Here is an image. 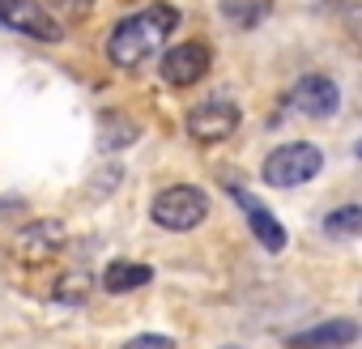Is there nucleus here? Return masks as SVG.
<instances>
[{
    "label": "nucleus",
    "instance_id": "nucleus-1",
    "mask_svg": "<svg viewBox=\"0 0 362 349\" xmlns=\"http://www.w3.org/2000/svg\"><path fill=\"white\" fill-rule=\"evenodd\" d=\"M175 26H179V9L166 5V0H158L141 13H128L107 35V60L115 69H141L145 60L158 56V47L175 35Z\"/></svg>",
    "mask_w": 362,
    "mask_h": 349
},
{
    "label": "nucleus",
    "instance_id": "nucleus-2",
    "mask_svg": "<svg viewBox=\"0 0 362 349\" xmlns=\"http://www.w3.org/2000/svg\"><path fill=\"white\" fill-rule=\"evenodd\" d=\"M209 209H214V201H209L205 188H197V184H170V188H162V192L153 196L149 218H153L162 230L184 235V230H197V226L209 218Z\"/></svg>",
    "mask_w": 362,
    "mask_h": 349
},
{
    "label": "nucleus",
    "instance_id": "nucleus-3",
    "mask_svg": "<svg viewBox=\"0 0 362 349\" xmlns=\"http://www.w3.org/2000/svg\"><path fill=\"white\" fill-rule=\"evenodd\" d=\"M320 170H324L320 145H311V141H286V145H277V149L264 158L260 179H264L269 188H303V184L315 179Z\"/></svg>",
    "mask_w": 362,
    "mask_h": 349
},
{
    "label": "nucleus",
    "instance_id": "nucleus-4",
    "mask_svg": "<svg viewBox=\"0 0 362 349\" xmlns=\"http://www.w3.org/2000/svg\"><path fill=\"white\" fill-rule=\"evenodd\" d=\"M239 124H243V111L230 98H205L188 111V136L201 145H218V141L235 136Z\"/></svg>",
    "mask_w": 362,
    "mask_h": 349
},
{
    "label": "nucleus",
    "instance_id": "nucleus-5",
    "mask_svg": "<svg viewBox=\"0 0 362 349\" xmlns=\"http://www.w3.org/2000/svg\"><path fill=\"white\" fill-rule=\"evenodd\" d=\"M64 239H69L64 222L43 218V222H30V226L13 239V256H18L22 264H43V260H56V256L64 252Z\"/></svg>",
    "mask_w": 362,
    "mask_h": 349
},
{
    "label": "nucleus",
    "instance_id": "nucleus-6",
    "mask_svg": "<svg viewBox=\"0 0 362 349\" xmlns=\"http://www.w3.org/2000/svg\"><path fill=\"white\" fill-rule=\"evenodd\" d=\"M214 64V52L205 43H175L166 56H162V81L184 90V85H197Z\"/></svg>",
    "mask_w": 362,
    "mask_h": 349
},
{
    "label": "nucleus",
    "instance_id": "nucleus-7",
    "mask_svg": "<svg viewBox=\"0 0 362 349\" xmlns=\"http://www.w3.org/2000/svg\"><path fill=\"white\" fill-rule=\"evenodd\" d=\"M5 30H18L22 39H35V43H60L64 39V22L47 5H35V0H13Z\"/></svg>",
    "mask_w": 362,
    "mask_h": 349
},
{
    "label": "nucleus",
    "instance_id": "nucleus-8",
    "mask_svg": "<svg viewBox=\"0 0 362 349\" xmlns=\"http://www.w3.org/2000/svg\"><path fill=\"white\" fill-rule=\"evenodd\" d=\"M290 102H294V111H303L307 119H328V115H337V107H341V90H337L332 77L307 73V77L294 81Z\"/></svg>",
    "mask_w": 362,
    "mask_h": 349
},
{
    "label": "nucleus",
    "instance_id": "nucleus-9",
    "mask_svg": "<svg viewBox=\"0 0 362 349\" xmlns=\"http://www.w3.org/2000/svg\"><path fill=\"white\" fill-rule=\"evenodd\" d=\"M230 201L239 205V213L247 218V226H252V235L260 239V247H264V252H273V256H277V252L290 243V239H286V226L269 213V205H260V196H252L247 188L230 184Z\"/></svg>",
    "mask_w": 362,
    "mask_h": 349
},
{
    "label": "nucleus",
    "instance_id": "nucleus-10",
    "mask_svg": "<svg viewBox=\"0 0 362 349\" xmlns=\"http://www.w3.org/2000/svg\"><path fill=\"white\" fill-rule=\"evenodd\" d=\"M358 332H362V328H358L354 319L337 315V319H324V324H315V328L294 332V336H290V349H345V345L358 341Z\"/></svg>",
    "mask_w": 362,
    "mask_h": 349
},
{
    "label": "nucleus",
    "instance_id": "nucleus-11",
    "mask_svg": "<svg viewBox=\"0 0 362 349\" xmlns=\"http://www.w3.org/2000/svg\"><path fill=\"white\" fill-rule=\"evenodd\" d=\"M149 281H153V268L141 264V260H111L103 268V290L107 294H132V290H141Z\"/></svg>",
    "mask_w": 362,
    "mask_h": 349
},
{
    "label": "nucleus",
    "instance_id": "nucleus-12",
    "mask_svg": "<svg viewBox=\"0 0 362 349\" xmlns=\"http://www.w3.org/2000/svg\"><path fill=\"white\" fill-rule=\"evenodd\" d=\"M136 136H141L136 119H124V115H115V111L103 115V132H98V145H103V149H128Z\"/></svg>",
    "mask_w": 362,
    "mask_h": 349
},
{
    "label": "nucleus",
    "instance_id": "nucleus-13",
    "mask_svg": "<svg viewBox=\"0 0 362 349\" xmlns=\"http://www.w3.org/2000/svg\"><path fill=\"white\" fill-rule=\"evenodd\" d=\"M324 235L328 239H358L362 235V205H341L324 218Z\"/></svg>",
    "mask_w": 362,
    "mask_h": 349
},
{
    "label": "nucleus",
    "instance_id": "nucleus-14",
    "mask_svg": "<svg viewBox=\"0 0 362 349\" xmlns=\"http://www.w3.org/2000/svg\"><path fill=\"white\" fill-rule=\"evenodd\" d=\"M222 13H226L230 22H239L243 30H252L256 22H264L269 0H222Z\"/></svg>",
    "mask_w": 362,
    "mask_h": 349
},
{
    "label": "nucleus",
    "instance_id": "nucleus-15",
    "mask_svg": "<svg viewBox=\"0 0 362 349\" xmlns=\"http://www.w3.org/2000/svg\"><path fill=\"white\" fill-rule=\"evenodd\" d=\"M47 9H52L60 22L77 26V22H86V18L94 13V0H47Z\"/></svg>",
    "mask_w": 362,
    "mask_h": 349
},
{
    "label": "nucleus",
    "instance_id": "nucleus-16",
    "mask_svg": "<svg viewBox=\"0 0 362 349\" xmlns=\"http://www.w3.org/2000/svg\"><path fill=\"white\" fill-rule=\"evenodd\" d=\"M124 349H175V341L162 336V332H141V336L124 341Z\"/></svg>",
    "mask_w": 362,
    "mask_h": 349
},
{
    "label": "nucleus",
    "instance_id": "nucleus-17",
    "mask_svg": "<svg viewBox=\"0 0 362 349\" xmlns=\"http://www.w3.org/2000/svg\"><path fill=\"white\" fill-rule=\"evenodd\" d=\"M9 9H13V0H0V30H5V18H9Z\"/></svg>",
    "mask_w": 362,
    "mask_h": 349
},
{
    "label": "nucleus",
    "instance_id": "nucleus-18",
    "mask_svg": "<svg viewBox=\"0 0 362 349\" xmlns=\"http://www.w3.org/2000/svg\"><path fill=\"white\" fill-rule=\"evenodd\" d=\"M226 349H243V345H226Z\"/></svg>",
    "mask_w": 362,
    "mask_h": 349
},
{
    "label": "nucleus",
    "instance_id": "nucleus-19",
    "mask_svg": "<svg viewBox=\"0 0 362 349\" xmlns=\"http://www.w3.org/2000/svg\"><path fill=\"white\" fill-rule=\"evenodd\" d=\"M358 158H362V141H358Z\"/></svg>",
    "mask_w": 362,
    "mask_h": 349
}]
</instances>
